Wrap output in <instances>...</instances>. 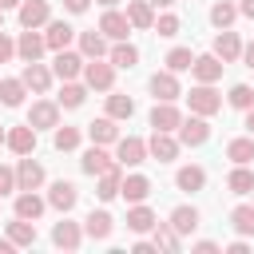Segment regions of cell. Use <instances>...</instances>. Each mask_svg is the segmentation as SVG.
<instances>
[{
	"mask_svg": "<svg viewBox=\"0 0 254 254\" xmlns=\"http://www.w3.org/2000/svg\"><path fill=\"white\" fill-rule=\"evenodd\" d=\"M12 250H16V242L12 238H0V254H12Z\"/></svg>",
	"mask_w": 254,
	"mask_h": 254,
	"instance_id": "11a10c76",
	"label": "cell"
},
{
	"mask_svg": "<svg viewBox=\"0 0 254 254\" xmlns=\"http://www.w3.org/2000/svg\"><path fill=\"white\" fill-rule=\"evenodd\" d=\"M16 12H20V28H40V24H48V20H52L48 0H24Z\"/></svg>",
	"mask_w": 254,
	"mask_h": 254,
	"instance_id": "7c38bea8",
	"label": "cell"
},
{
	"mask_svg": "<svg viewBox=\"0 0 254 254\" xmlns=\"http://www.w3.org/2000/svg\"><path fill=\"white\" fill-rule=\"evenodd\" d=\"M111 230H115V222H111V214H107V210H91V214L83 218V234H87V238H95V242L111 238Z\"/></svg>",
	"mask_w": 254,
	"mask_h": 254,
	"instance_id": "ffe728a7",
	"label": "cell"
},
{
	"mask_svg": "<svg viewBox=\"0 0 254 254\" xmlns=\"http://www.w3.org/2000/svg\"><path fill=\"white\" fill-rule=\"evenodd\" d=\"M44 206H48V198H40L36 190H20V194H16V214H20V218H32V222H36V218L44 214Z\"/></svg>",
	"mask_w": 254,
	"mask_h": 254,
	"instance_id": "d4e9b609",
	"label": "cell"
},
{
	"mask_svg": "<svg viewBox=\"0 0 254 254\" xmlns=\"http://www.w3.org/2000/svg\"><path fill=\"white\" fill-rule=\"evenodd\" d=\"M127 20H131V28H139V32L155 28V12H151L147 0H127Z\"/></svg>",
	"mask_w": 254,
	"mask_h": 254,
	"instance_id": "4316f807",
	"label": "cell"
},
{
	"mask_svg": "<svg viewBox=\"0 0 254 254\" xmlns=\"http://www.w3.org/2000/svg\"><path fill=\"white\" fill-rule=\"evenodd\" d=\"M147 155H151V151H147V143H143V139H135V135H127V139H119V143H115V159H119L123 167H139Z\"/></svg>",
	"mask_w": 254,
	"mask_h": 254,
	"instance_id": "8fae6325",
	"label": "cell"
},
{
	"mask_svg": "<svg viewBox=\"0 0 254 254\" xmlns=\"http://www.w3.org/2000/svg\"><path fill=\"white\" fill-rule=\"evenodd\" d=\"M107 56H111V64H115V67H135V64H139V48H135V44H127V40H115V48H111Z\"/></svg>",
	"mask_w": 254,
	"mask_h": 254,
	"instance_id": "e575fe53",
	"label": "cell"
},
{
	"mask_svg": "<svg viewBox=\"0 0 254 254\" xmlns=\"http://www.w3.org/2000/svg\"><path fill=\"white\" fill-rule=\"evenodd\" d=\"M179 135L175 131H155L151 139H147V151H151V159H159V163H175L179 159Z\"/></svg>",
	"mask_w": 254,
	"mask_h": 254,
	"instance_id": "277c9868",
	"label": "cell"
},
{
	"mask_svg": "<svg viewBox=\"0 0 254 254\" xmlns=\"http://www.w3.org/2000/svg\"><path fill=\"white\" fill-rule=\"evenodd\" d=\"M44 40H48V48H52V52H64V48L75 40V28H71V24H64V20H48Z\"/></svg>",
	"mask_w": 254,
	"mask_h": 254,
	"instance_id": "44dd1931",
	"label": "cell"
},
{
	"mask_svg": "<svg viewBox=\"0 0 254 254\" xmlns=\"http://www.w3.org/2000/svg\"><path fill=\"white\" fill-rule=\"evenodd\" d=\"M24 0H0V8H20Z\"/></svg>",
	"mask_w": 254,
	"mask_h": 254,
	"instance_id": "680465c9",
	"label": "cell"
},
{
	"mask_svg": "<svg viewBox=\"0 0 254 254\" xmlns=\"http://www.w3.org/2000/svg\"><path fill=\"white\" fill-rule=\"evenodd\" d=\"M119 167H123V163H115L111 171H103V175H99V187H95V194H99L103 202H111V198L123 190V171H119Z\"/></svg>",
	"mask_w": 254,
	"mask_h": 254,
	"instance_id": "cb8c5ba5",
	"label": "cell"
},
{
	"mask_svg": "<svg viewBox=\"0 0 254 254\" xmlns=\"http://www.w3.org/2000/svg\"><path fill=\"white\" fill-rule=\"evenodd\" d=\"M226 159H230V163H254V135L230 139V143H226Z\"/></svg>",
	"mask_w": 254,
	"mask_h": 254,
	"instance_id": "836d02e7",
	"label": "cell"
},
{
	"mask_svg": "<svg viewBox=\"0 0 254 254\" xmlns=\"http://www.w3.org/2000/svg\"><path fill=\"white\" fill-rule=\"evenodd\" d=\"M44 48H48V40H44V32H36V28H24V32H20V40H16V56H20L24 64L40 60V56H44Z\"/></svg>",
	"mask_w": 254,
	"mask_h": 254,
	"instance_id": "8992f818",
	"label": "cell"
},
{
	"mask_svg": "<svg viewBox=\"0 0 254 254\" xmlns=\"http://www.w3.org/2000/svg\"><path fill=\"white\" fill-rule=\"evenodd\" d=\"M52 143H56V151H75L79 147V127H56Z\"/></svg>",
	"mask_w": 254,
	"mask_h": 254,
	"instance_id": "ee69618b",
	"label": "cell"
},
{
	"mask_svg": "<svg viewBox=\"0 0 254 254\" xmlns=\"http://www.w3.org/2000/svg\"><path fill=\"white\" fill-rule=\"evenodd\" d=\"M151 95H155V103H175V99L183 95V87H179V79H175L171 67L151 75Z\"/></svg>",
	"mask_w": 254,
	"mask_h": 254,
	"instance_id": "5b68a950",
	"label": "cell"
},
{
	"mask_svg": "<svg viewBox=\"0 0 254 254\" xmlns=\"http://www.w3.org/2000/svg\"><path fill=\"white\" fill-rule=\"evenodd\" d=\"M175 135H179L183 147H202V143L210 139V123H206V115H194V111H190V119H183Z\"/></svg>",
	"mask_w": 254,
	"mask_h": 254,
	"instance_id": "3957f363",
	"label": "cell"
},
{
	"mask_svg": "<svg viewBox=\"0 0 254 254\" xmlns=\"http://www.w3.org/2000/svg\"><path fill=\"white\" fill-rule=\"evenodd\" d=\"M246 131L254 135V107H246Z\"/></svg>",
	"mask_w": 254,
	"mask_h": 254,
	"instance_id": "9f6ffc18",
	"label": "cell"
},
{
	"mask_svg": "<svg viewBox=\"0 0 254 254\" xmlns=\"http://www.w3.org/2000/svg\"><path fill=\"white\" fill-rule=\"evenodd\" d=\"M167 222H171V226H175L179 234H190V230L198 226V210H194V206H175Z\"/></svg>",
	"mask_w": 254,
	"mask_h": 254,
	"instance_id": "d590c367",
	"label": "cell"
},
{
	"mask_svg": "<svg viewBox=\"0 0 254 254\" xmlns=\"http://www.w3.org/2000/svg\"><path fill=\"white\" fill-rule=\"evenodd\" d=\"M127 202H143L147 194H151V179H143V175H127L123 179V190H119Z\"/></svg>",
	"mask_w": 254,
	"mask_h": 254,
	"instance_id": "1f68e13d",
	"label": "cell"
},
{
	"mask_svg": "<svg viewBox=\"0 0 254 254\" xmlns=\"http://www.w3.org/2000/svg\"><path fill=\"white\" fill-rule=\"evenodd\" d=\"M242 60H246V67L254 71V40H250V44H242Z\"/></svg>",
	"mask_w": 254,
	"mask_h": 254,
	"instance_id": "f907efd6",
	"label": "cell"
},
{
	"mask_svg": "<svg viewBox=\"0 0 254 254\" xmlns=\"http://www.w3.org/2000/svg\"><path fill=\"white\" fill-rule=\"evenodd\" d=\"M226 250H230V254H246V250H250V246H246V242H242V238H238V242H230V246H226Z\"/></svg>",
	"mask_w": 254,
	"mask_h": 254,
	"instance_id": "db71d44e",
	"label": "cell"
},
{
	"mask_svg": "<svg viewBox=\"0 0 254 254\" xmlns=\"http://www.w3.org/2000/svg\"><path fill=\"white\" fill-rule=\"evenodd\" d=\"M75 202H79V190H75V183H67V179H56V183H52V190H48V206H56L60 214H67Z\"/></svg>",
	"mask_w": 254,
	"mask_h": 254,
	"instance_id": "30bf717a",
	"label": "cell"
},
{
	"mask_svg": "<svg viewBox=\"0 0 254 254\" xmlns=\"http://www.w3.org/2000/svg\"><path fill=\"white\" fill-rule=\"evenodd\" d=\"M52 242L60 246V250H79V242H83V230H79V222H56L52 226Z\"/></svg>",
	"mask_w": 254,
	"mask_h": 254,
	"instance_id": "ac0fdd59",
	"label": "cell"
},
{
	"mask_svg": "<svg viewBox=\"0 0 254 254\" xmlns=\"http://www.w3.org/2000/svg\"><path fill=\"white\" fill-rule=\"evenodd\" d=\"M155 32H159V36H179V16H175V12L159 16V20H155Z\"/></svg>",
	"mask_w": 254,
	"mask_h": 254,
	"instance_id": "f6af8a7d",
	"label": "cell"
},
{
	"mask_svg": "<svg viewBox=\"0 0 254 254\" xmlns=\"http://www.w3.org/2000/svg\"><path fill=\"white\" fill-rule=\"evenodd\" d=\"M12 190H20V187H16V171H12V167H0V198L12 194Z\"/></svg>",
	"mask_w": 254,
	"mask_h": 254,
	"instance_id": "bcb514c9",
	"label": "cell"
},
{
	"mask_svg": "<svg viewBox=\"0 0 254 254\" xmlns=\"http://www.w3.org/2000/svg\"><path fill=\"white\" fill-rule=\"evenodd\" d=\"M179 123H183V111L175 103H155V111H151V127L155 131H179Z\"/></svg>",
	"mask_w": 254,
	"mask_h": 254,
	"instance_id": "d6986e66",
	"label": "cell"
},
{
	"mask_svg": "<svg viewBox=\"0 0 254 254\" xmlns=\"http://www.w3.org/2000/svg\"><path fill=\"white\" fill-rule=\"evenodd\" d=\"M87 139H91V143H103V147H107V143H119V127H115V119H111V115L91 119V123H87Z\"/></svg>",
	"mask_w": 254,
	"mask_h": 254,
	"instance_id": "7402d4cb",
	"label": "cell"
},
{
	"mask_svg": "<svg viewBox=\"0 0 254 254\" xmlns=\"http://www.w3.org/2000/svg\"><path fill=\"white\" fill-rule=\"evenodd\" d=\"M79 52H83V60H103L107 56V36L103 32H79Z\"/></svg>",
	"mask_w": 254,
	"mask_h": 254,
	"instance_id": "83f0119b",
	"label": "cell"
},
{
	"mask_svg": "<svg viewBox=\"0 0 254 254\" xmlns=\"http://www.w3.org/2000/svg\"><path fill=\"white\" fill-rule=\"evenodd\" d=\"M52 67H44L40 60H32V64H24V71H20V79H24V87L28 91H36V95H44L48 87H52Z\"/></svg>",
	"mask_w": 254,
	"mask_h": 254,
	"instance_id": "ba28073f",
	"label": "cell"
},
{
	"mask_svg": "<svg viewBox=\"0 0 254 254\" xmlns=\"http://www.w3.org/2000/svg\"><path fill=\"white\" fill-rule=\"evenodd\" d=\"M0 143H8V131H4V127H0Z\"/></svg>",
	"mask_w": 254,
	"mask_h": 254,
	"instance_id": "94428289",
	"label": "cell"
},
{
	"mask_svg": "<svg viewBox=\"0 0 254 254\" xmlns=\"http://www.w3.org/2000/svg\"><path fill=\"white\" fill-rule=\"evenodd\" d=\"M83 83L91 87V91H111V83H115V64L107 60H87L83 64Z\"/></svg>",
	"mask_w": 254,
	"mask_h": 254,
	"instance_id": "6da1fadb",
	"label": "cell"
},
{
	"mask_svg": "<svg viewBox=\"0 0 254 254\" xmlns=\"http://www.w3.org/2000/svg\"><path fill=\"white\" fill-rule=\"evenodd\" d=\"M8 238H12L16 246H32V242H36V222L16 214V222H8Z\"/></svg>",
	"mask_w": 254,
	"mask_h": 254,
	"instance_id": "d6a6232c",
	"label": "cell"
},
{
	"mask_svg": "<svg viewBox=\"0 0 254 254\" xmlns=\"http://www.w3.org/2000/svg\"><path fill=\"white\" fill-rule=\"evenodd\" d=\"M187 103H190L194 115H214V111H222V95L214 91V83H198V87H190Z\"/></svg>",
	"mask_w": 254,
	"mask_h": 254,
	"instance_id": "7a4b0ae2",
	"label": "cell"
},
{
	"mask_svg": "<svg viewBox=\"0 0 254 254\" xmlns=\"http://www.w3.org/2000/svg\"><path fill=\"white\" fill-rule=\"evenodd\" d=\"M28 123L40 131V127H60V103H52V99H36L32 103V111H28Z\"/></svg>",
	"mask_w": 254,
	"mask_h": 254,
	"instance_id": "9a60e30c",
	"label": "cell"
},
{
	"mask_svg": "<svg viewBox=\"0 0 254 254\" xmlns=\"http://www.w3.org/2000/svg\"><path fill=\"white\" fill-rule=\"evenodd\" d=\"M238 20V4H230V0H218L214 8H210V24L214 28H230Z\"/></svg>",
	"mask_w": 254,
	"mask_h": 254,
	"instance_id": "f35d334b",
	"label": "cell"
},
{
	"mask_svg": "<svg viewBox=\"0 0 254 254\" xmlns=\"http://www.w3.org/2000/svg\"><path fill=\"white\" fill-rule=\"evenodd\" d=\"M24 95H28L24 79H0V103H4V107H20Z\"/></svg>",
	"mask_w": 254,
	"mask_h": 254,
	"instance_id": "8d00e7d4",
	"label": "cell"
},
{
	"mask_svg": "<svg viewBox=\"0 0 254 254\" xmlns=\"http://www.w3.org/2000/svg\"><path fill=\"white\" fill-rule=\"evenodd\" d=\"M155 214H151V206H143V202H135L131 210H127V230L131 234H147V230H155Z\"/></svg>",
	"mask_w": 254,
	"mask_h": 254,
	"instance_id": "484cf974",
	"label": "cell"
},
{
	"mask_svg": "<svg viewBox=\"0 0 254 254\" xmlns=\"http://www.w3.org/2000/svg\"><path fill=\"white\" fill-rule=\"evenodd\" d=\"M99 4H103V8H115V4H119V0H99Z\"/></svg>",
	"mask_w": 254,
	"mask_h": 254,
	"instance_id": "91938a15",
	"label": "cell"
},
{
	"mask_svg": "<svg viewBox=\"0 0 254 254\" xmlns=\"http://www.w3.org/2000/svg\"><path fill=\"white\" fill-rule=\"evenodd\" d=\"M40 183H44V167H40L36 159L20 155V167H16V187H20V190H40Z\"/></svg>",
	"mask_w": 254,
	"mask_h": 254,
	"instance_id": "2e32d148",
	"label": "cell"
},
{
	"mask_svg": "<svg viewBox=\"0 0 254 254\" xmlns=\"http://www.w3.org/2000/svg\"><path fill=\"white\" fill-rule=\"evenodd\" d=\"M115 163H119V159H111V155L103 151V143H91V147L83 151V159H79V167H83V175H95V179H99L103 171H111Z\"/></svg>",
	"mask_w": 254,
	"mask_h": 254,
	"instance_id": "9c48e42d",
	"label": "cell"
},
{
	"mask_svg": "<svg viewBox=\"0 0 254 254\" xmlns=\"http://www.w3.org/2000/svg\"><path fill=\"white\" fill-rule=\"evenodd\" d=\"M8 147H12L16 155H32V151H36V127H32V123L12 127V131H8Z\"/></svg>",
	"mask_w": 254,
	"mask_h": 254,
	"instance_id": "603a6c76",
	"label": "cell"
},
{
	"mask_svg": "<svg viewBox=\"0 0 254 254\" xmlns=\"http://www.w3.org/2000/svg\"><path fill=\"white\" fill-rule=\"evenodd\" d=\"M226 103H230V107H238V111L254 107V87H250V83H234V87H230V95H226Z\"/></svg>",
	"mask_w": 254,
	"mask_h": 254,
	"instance_id": "7bdbcfd3",
	"label": "cell"
},
{
	"mask_svg": "<svg viewBox=\"0 0 254 254\" xmlns=\"http://www.w3.org/2000/svg\"><path fill=\"white\" fill-rule=\"evenodd\" d=\"M12 56H16V40H12V36L0 28V64H8Z\"/></svg>",
	"mask_w": 254,
	"mask_h": 254,
	"instance_id": "7dc6e473",
	"label": "cell"
},
{
	"mask_svg": "<svg viewBox=\"0 0 254 254\" xmlns=\"http://www.w3.org/2000/svg\"><path fill=\"white\" fill-rule=\"evenodd\" d=\"M175 187H179V190H187V194H194V190H202V187H206V171H202V167H179Z\"/></svg>",
	"mask_w": 254,
	"mask_h": 254,
	"instance_id": "f1b7e54d",
	"label": "cell"
},
{
	"mask_svg": "<svg viewBox=\"0 0 254 254\" xmlns=\"http://www.w3.org/2000/svg\"><path fill=\"white\" fill-rule=\"evenodd\" d=\"M226 187H230V194H250L254 190V171L246 163H234V171L226 175Z\"/></svg>",
	"mask_w": 254,
	"mask_h": 254,
	"instance_id": "f546056e",
	"label": "cell"
},
{
	"mask_svg": "<svg viewBox=\"0 0 254 254\" xmlns=\"http://www.w3.org/2000/svg\"><path fill=\"white\" fill-rule=\"evenodd\" d=\"M83 99H87V83H75V79H64V91H60V107H67V111H75V107H83Z\"/></svg>",
	"mask_w": 254,
	"mask_h": 254,
	"instance_id": "4dcf8cb0",
	"label": "cell"
},
{
	"mask_svg": "<svg viewBox=\"0 0 254 254\" xmlns=\"http://www.w3.org/2000/svg\"><path fill=\"white\" fill-rule=\"evenodd\" d=\"M163 64H167L175 75H179V71H190V64H194V52H190V48H171Z\"/></svg>",
	"mask_w": 254,
	"mask_h": 254,
	"instance_id": "ab89813d",
	"label": "cell"
},
{
	"mask_svg": "<svg viewBox=\"0 0 254 254\" xmlns=\"http://www.w3.org/2000/svg\"><path fill=\"white\" fill-rule=\"evenodd\" d=\"M135 250H139V254H155L159 246H155V242H135Z\"/></svg>",
	"mask_w": 254,
	"mask_h": 254,
	"instance_id": "f5cc1de1",
	"label": "cell"
},
{
	"mask_svg": "<svg viewBox=\"0 0 254 254\" xmlns=\"http://www.w3.org/2000/svg\"><path fill=\"white\" fill-rule=\"evenodd\" d=\"M222 60L210 52V56H194V64H190V75L198 79V83H214V79H222Z\"/></svg>",
	"mask_w": 254,
	"mask_h": 254,
	"instance_id": "5bb4252c",
	"label": "cell"
},
{
	"mask_svg": "<svg viewBox=\"0 0 254 254\" xmlns=\"http://www.w3.org/2000/svg\"><path fill=\"white\" fill-rule=\"evenodd\" d=\"M0 28H4V8H0Z\"/></svg>",
	"mask_w": 254,
	"mask_h": 254,
	"instance_id": "6125c7cd",
	"label": "cell"
},
{
	"mask_svg": "<svg viewBox=\"0 0 254 254\" xmlns=\"http://www.w3.org/2000/svg\"><path fill=\"white\" fill-rule=\"evenodd\" d=\"M99 32H103L107 40H127V32H131V20H127V12H115V8H107V12H103V20H99Z\"/></svg>",
	"mask_w": 254,
	"mask_h": 254,
	"instance_id": "e0dca14e",
	"label": "cell"
},
{
	"mask_svg": "<svg viewBox=\"0 0 254 254\" xmlns=\"http://www.w3.org/2000/svg\"><path fill=\"white\" fill-rule=\"evenodd\" d=\"M83 52H56V60H52V71H56V79H75V75H83Z\"/></svg>",
	"mask_w": 254,
	"mask_h": 254,
	"instance_id": "52a82bcc",
	"label": "cell"
},
{
	"mask_svg": "<svg viewBox=\"0 0 254 254\" xmlns=\"http://www.w3.org/2000/svg\"><path fill=\"white\" fill-rule=\"evenodd\" d=\"M214 56H218L222 64H234V60H242V40H238V32L222 28V32L214 36Z\"/></svg>",
	"mask_w": 254,
	"mask_h": 254,
	"instance_id": "4fadbf2b",
	"label": "cell"
},
{
	"mask_svg": "<svg viewBox=\"0 0 254 254\" xmlns=\"http://www.w3.org/2000/svg\"><path fill=\"white\" fill-rule=\"evenodd\" d=\"M155 246L175 254V250H179V230H175L171 222H155Z\"/></svg>",
	"mask_w": 254,
	"mask_h": 254,
	"instance_id": "60d3db41",
	"label": "cell"
},
{
	"mask_svg": "<svg viewBox=\"0 0 254 254\" xmlns=\"http://www.w3.org/2000/svg\"><path fill=\"white\" fill-rule=\"evenodd\" d=\"M147 4H151V8H171L175 0H147Z\"/></svg>",
	"mask_w": 254,
	"mask_h": 254,
	"instance_id": "6f0895ef",
	"label": "cell"
},
{
	"mask_svg": "<svg viewBox=\"0 0 254 254\" xmlns=\"http://www.w3.org/2000/svg\"><path fill=\"white\" fill-rule=\"evenodd\" d=\"M250 194H254V190H250Z\"/></svg>",
	"mask_w": 254,
	"mask_h": 254,
	"instance_id": "be15d7a7",
	"label": "cell"
},
{
	"mask_svg": "<svg viewBox=\"0 0 254 254\" xmlns=\"http://www.w3.org/2000/svg\"><path fill=\"white\" fill-rule=\"evenodd\" d=\"M107 115H111V119H131V115H135V99L111 91V95H107Z\"/></svg>",
	"mask_w": 254,
	"mask_h": 254,
	"instance_id": "74e56055",
	"label": "cell"
},
{
	"mask_svg": "<svg viewBox=\"0 0 254 254\" xmlns=\"http://www.w3.org/2000/svg\"><path fill=\"white\" fill-rule=\"evenodd\" d=\"M87 4H91V0H64V8H67L71 16H79V12H87Z\"/></svg>",
	"mask_w": 254,
	"mask_h": 254,
	"instance_id": "681fc988",
	"label": "cell"
},
{
	"mask_svg": "<svg viewBox=\"0 0 254 254\" xmlns=\"http://www.w3.org/2000/svg\"><path fill=\"white\" fill-rule=\"evenodd\" d=\"M194 254H218V242L202 238V242H194Z\"/></svg>",
	"mask_w": 254,
	"mask_h": 254,
	"instance_id": "c3c4849f",
	"label": "cell"
},
{
	"mask_svg": "<svg viewBox=\"0 0 254 254\" xmlns=\"http://www.w3.org/2000/svg\"><path fill=\"white\" fill-rule=\"evenodd\" d=\"M238 16H246V20H254V0H242V4H238Z\"/></svg>",
	"mask_w": 254,
	"mask_h": 254,
	"instance_id": "816d5d0a",
	"label": "cell"
},
{
	"mask_svg": "<svg viewBox=\"0 0 254 254\" xmlns=\"http://www.w3.org/2000/svg\"><path fill=\"white\" fill-rule=\"evenodd\" d=\"M230 226H234L238 234H254V206H246V202L234 206V210H230Z\"/></svg>",
	"mask_w": 254,
	"mask_h": 254,
	"instance_id": "b9f144b4",
	"label": "cell"
}]
</instances>
